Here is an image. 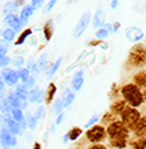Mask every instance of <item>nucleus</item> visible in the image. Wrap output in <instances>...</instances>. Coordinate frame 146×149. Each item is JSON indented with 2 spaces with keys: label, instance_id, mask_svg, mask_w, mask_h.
Here are the masks:
<instances>
[{
  "label": "nucleus",
  "instance_id": "nucleus-1",
  "mask_svg": "<svg viewBox=\"0 0 146 149\" xmlns=\"http://www.w3.org/2000/svg\"><path fill=\"white\" fill-rule=\"evenodd\" d=\"M119 94L122 96L123 100H126V103L130 107L138 109V107L145 104V98H143V92L142 90L137 87L133 83H127L119 90Z\"/></svg>",
  "mask_w": 146,
  "mask_h": 149
},
{
  "label": "nucleus",
  "instance_id": "nucleus-2",
  "mask_svg": "<svg viewBox=\"0 0 146 149\" xmlns=\"http://www.w3.org/2000/svg\"><path fill=\"white\" fill-rule=\"evenodd\" d=\"M126 68L131 69H143L146 68V45L143 43H135L127 53Z\"/></svg>",
  "mask_w": 146,
  "mask_h": 149
},
{
  "label": "nucleus",
  "instance_id": "nucleus-3",
  "mask_svg": "<svg viewBox=\"0 0 146 149\" xmlns=\"http://www.w3.org/2000/svg\"><path fill=\"white\" fill-rule=\"evenodd\" d=\"M131 132L123 125L120 119L107 126V140H127L130 141Z\"/></svg>",
  "mask_w": 146,
  "mask_h": 149
},
{
  "label": "nucleus",
  "instance_id": "nucleus-4",
  "mask_svg": "<svg viewBox=\"0 0 146 149\" xmlns=\"http://www.w3.org/2000/svg\"><path fill=\"white\" fill-rule=\"evenodd\" d=\"M85 140L89 144H103V141L107 140V127L100 123L92 126L85 132Z\"/></svg>",
  "mask_w": 146,
  "mask_h": 149
},
{
  "label": "nucleus",
  "instance_id": "nucleus-5",
  "mask_svg": "<svg viewBox=\"0 0 146 149\" xmlns=\"http://www.w3.org/2000/svg\"><path fill=\"white\" fill-rule=\"evenodd\" d=\"M143 114L138 110V109H134V107H127L125 113L120 115V121L123 122V125L126 126L129 130L133 129V126L139 121V118L142 117Z\"/></svg>",
  "mask_w": 146,
  "mask_h": 149
},
{
  "label": "nucleus",
  "instance_id": "nucleus-6",
  "mask_svg": "<svg viewBox=\"0 0 146 149\" xmlns=\"http://www.w3.org/2000/svg\"><path fill=\"white\" fill-rule=\"evenodd\" d=\"M91 18H92V15H91V12L89 11H85L83 15H81L80 20L77 22V24L75 26V29H73V38L75 39L80 38V37L85 33L87 27L89 26V23H91Z\"/></svg>",
  "mask_w": 146,
  "mask_h": 149
},
{
  "label": "nucleus",
  "instance_id": "nucleus-7",
  "mask_svg": "<svg viewBox=\"0 0 146 149\" xmlns=\"http://www.w3.org/2000/svg\"><path fill=\"white\" fill-rule=\"evenodd\" d=\"M0 141H1L3 149L16 148V146H18V140H16V137L12 136L11 132H10L8 127H6V126H1V130H0Z\"/></svg>",
  "mask_w": 146,
  "mask_h": 149
},
{
  "label": "nucleus",
  "instance_id": "nucleus-8",
  "mask_svg": "<svg viewBox=\"0 0 146 149\" xmlns=\"http://www.w3.org/2000/svg\"><path fill=\"white\" fill-rule=\"evenodd\" d=\"M1 80L6 83V86L8 87H16L19 84V74L18 71H14V69H10V68H4L1 69Z\"/></svg>",
  "mask_w": 146,
  "mask_h": 149
},
{
  "label": "nucleus",
  "instance_id": "nucleus-9",
  "mask_svg": "<svg viewBox=\"0 0 146 149\" xmlns=\"http://www.w3.org/2000/svg\"><path fill=\"white\" fill-rule=\"evenodd\" d=\"M125 36H126L127 41L131 43H141V41L143 39L145 34L139 27H135V26H131V27H127L125 30Z\"/></svg>",
  "mask_w": 146,
  "mask_h": 149
},
{
  "label": "nucleus",
  "instance_id": "nucleus-10",
  "mask_svg": "<svg viewBox=\"0 0 146 149\" xmlns=\"http://www.w3.org/2000/svg\"><path fill=\"white\" fill-rule=\"evenodd\" d=\"M133 137H146V115H142L139 121L130 130Z\"/></svg>",
  "mask_w": 146,
  "mask_h": 149
},
{
  "label": "nucleus",
  "instance_id": "nucleus-11",
  "mask_svg": "<svg viewBox=\"0 0 146 149\" xmlns=\"http://www.w3.org/2000/svg\"><path fill=\"white\" fill-rule=\"evenodd\" d=\"M127 107H129V104L126 103V100H123L122 98H119V99H115L114 102L111 103L110 111L114 114V115H116L118 118H120V115L125 113V110H126Z\"/></svg>",
  "mask_w": 146,
  "mask_h": 149
},
{
  "label": "nucleus",
  "instance_id": "nucleus-12",
  "mask_svg": "<svg viewBox=\"0 0 146 149\" xmlns=\"http://www.w3.org/2000/svg\"><path fill=\"white\" fill-rule=\"evenodd\" d=\"M106 15H104V10H103L102 7H99L98 10H96L95 15L92 16V26H93V29H104V26H106Z\"/></svg>",
  "mask_w": 146,
  "mask_h": 149
},
{
  "label": "nucleus",
  "instance_id": "nucleus-13",
  "mask_svg": "<svg viewBox=\"0 0 146 149\" xmlns=\"http://www.w3.org/2000/svg\"><path fill=\"white\" fill-rule=\"evenodd\" d=\"M45 96H46V94H44V91L37 86V87H34V88L30 91V95H28V102L41 104V103L45 100Z\"/></svg>",
  "mask_w": 146,
  "mask_h": 149
},
{
  "label": "nucleus",
  "instance_id": "nucleus-14",
  "mask_svg": "<svg viewBox=\"0 0 146 149\" xmlns=\"http://www.w3.org/2000/svg\"><path fill=\"white\" fill-rule=\"evenodd\" d=\"M133 84H135L137 87H139L141 90H145L146 88V71L145 69H139L133 74Z\"/></svg>",
  "mask_w": 146,
  "mask_h": 149
},
{
  "label": "nucleus",
  "instance_id": "nucleus-15",
  "mask_svg": "<svg viewBox=\"0 0 146 149\" xmlns=\"http://www.w3.org/2000/svg\"><path fill=\"white\" fill-rule=\"evenodd\" d=\"M6 125H7L8 130L11 132L12 136H15V137L16 136H23V130L20 129L19 122L14 121V118L12 117H10V118L6 117Z\"/></svg>",
  "mask_w": 146,
  "mask_h": 149
},
{
  "label": "nucleus",
  "instance_id": "nucleus-16",
  "mask_svg": "<svg viewBox=\"0 0 146 149\" xmlns=\"http://www.w3.org/2000/svg\"><path fill=\"white\" fill-rule=\"evenodd\" d=\"M42 31H44L45 41L49 42V41L51 39V37H53V34H54V22H53V19H48L46 22H45Z\"/></svg>",
  "mask_w": 146,
  "mask_h": 149
},
{
  "label": "nucleus",
  "instance_id": "nucleus-17",
  "mask_svg": "<svg viewBox=\"0 0 146 149\" xmlns=\"http://www.w3.org/2000/svg\"><path fill=\"white\" fill-rule=\"evenodd\" d=\"M34 8L30 6V4H26L22 10H20V15H19V18L22 19V22H23V24L24 26H27L28 24V18H31L33 16V14H34Z\"/></svg>",
  "mask_w": 146,
  "mask_h": 149
},
{
  "label": "nucleus",
  "instance_id": "nucleus-18",
  "mask_svg": "<svg viewBox=\"0 0 146 149\" xmlns=\"http://www.w3.org/2000/svg\"><path fill=\"white\" fill-rule=\"evenodd\" d=\"M129 146L131 149H146V137H133L131 136Z\"/></svg>",
  "mask_w": 146,
  "mask_h": 149
},
{
  "label": "nucleus",
  "instance_id": "nucleus-19",
  "mask_svg": "<svg viewBox=\"0 0 146 149\" xmlns=\"http://www.w3.org/2000/svg\"><path fill=\"white\" fill-rule=\"evenodd\" d=\"M64 61V57H58V58L55 60L54 63L50 65V68H49V71L46 72V79L48 80H51V77L54 76L55 73H57V71L60 69V67H61V64H62Z\"/></svg>",
  "mask_w": 146,
  "mask_h": 149
},
{
  "label": "nucleus",
  "instance_id": "nucleus-20",
  "mask_svg": "<svg viewBox=\"0 0 146 149\" xmlns=\"http://www.w3.org/2000/svg\"><path fill=\"white\" fill-rule=\"evenodd\" d=\"M16 33L12 30V29H4L3 31H1V39H3V42L6 41L7 43H11V42H15L16 41Z\"/></svg>",
  "mask_w": 146,
  "mask_h": 149
},
{
  "label": "nucleus",
  "instance_id": "nucleus-21",
  "mask_svg": "<svg viewBox=\"0 0 146 149\" xmlns=\"http://www.w3.org/2000/svg\"><path fill=\"white\" fill-rule=\"evenodd\" d=\"M31 36H33V30L30 27H26L23 31L20 33V36L16 38V41L14 42V45H15V46H20V45H23L24 41L27 39V37H31Z\"/></svg>",
  "mask_w": 146,
  "mask_h": 149
},
{
  "label": "nucleus",
  "instance_id": "nucleus-22",
  "mask_svg": "<svg viewBox=\"0 0 146 149\" xmlns=\"http://www.w3.org/2000/svg\"><path fill=\"white\" fill-rule=\"evenodd\" d=\"M55 92H57V86H55L54 83H49L48 90H46V96H45V103L50 104L53 102V98H54Z\"/></svg>",
  "mask_w": 146,
  "mask_h": 149
},
{
  "label": "nucleus",
  "instance_id": "nucleus-23",
  "mask_svg": "<svg viewBox=\"0 0 146 149\" xmlns=\"http://www.w3.org/2000/svg\"><path fill=\"white\" fill-rule=\"evenodd\" d=\"M64 111V102L61 98H57L54 99V102H53V109H51V113L54 117H58L60 114Z\"/></svg>",
  "mask_w": 146,
  "mask_h": 149
},
{
  "label": "nucleus",
  "instance_id": "nucleus-24",
  "mask_svg": "<svg viewBox=\"0 0 146 149\" xmlns=\"http://www.w3.org/2000/svg\"><path fill=\"white\" fill-rule=\"evenodd\" d=\"M118 119H120V118H118L116 115H114V114L111 113V111H108V113H106L102 117V119H100V125L108 126L110 123H112V122H115V121H118Z\"/></svg>",
  "mask_w": 146,
  "mask_h": 149
},
{
  "label": "nucleus",
  "instance_id": "nucleus-25",
  "mask_svg": "<svg viewBox=\"0 0 146 149\" xmlns=\"http://www.w3.org/2000/svg\"><path fill=\"white\" fill-rule=\"evenodd\" d=\"M68 134H69V141H77L80 137H81V134H83V129L81 127H79V126H75V127H72L69 132H68Z\"/></svg>",
  "mask_w": 146,
  "mask_h": 149
},
{
  "label": "nucleus",
  "instance_id": "nucleus-26",
  "mask_svg": "<svg viewBox=\"0 0 146 149\" xmlns=\"http://www.w3.org/2000/svg\"><path fill=\"white\" fill-rule=\"evenodd\" d=\"M18 74H19V79H20V83H22V84H26V83L28 81V79L31 77V72H30V69H27V68H20V69H18Z\"/></svg>",
  "mask_w": 146,
  "mask_h": 149
},
{
  "label": "nucleus",
  "instance_id": "nucleus-27",
  "mask_svg": "<svg viewBox=\"0 0 146 149\" xmlns=\"http://www.w3.org/2000/svg\"><path fill=\"white\" fill-rule=\"evenodd\" d=\"M24 118H26V121H27V125H28V129L30 130H34L37 127V118L33 115L31 113H26L24 114Z\"/></svg>",
  "mask_w": 146,
  "mask_h": 149
},
{
  "label": "nucleus",
  "instance_id": "nucleus-28",
  "mask_svg": "<svg viewBox=\"0 0 146 149\" xmlns=\"http://www.w3.org/2000/svg\"><path fill=\"white\" fill-rule=\"evenodd\" d=\"M7 100H8V103L12 106V109H20V100L16 98V95L14 94V92H11V94L8 95Z\"/></svg>",
  "mask_w": 146,
  "mask_h": 149
},
{
  "label": "nucleus",
  "instance_id": "nucleus-29",
  "mask_svg": "<svg viewBox=\"0 0 146 149\" xmlns=\"http://www.w3.org/2000/svg\"><path fill=\"white\" fill-rule=\"evenodd\" d=\"M11 117L14 118V121L16 122H22L24 119V114H23V110H20V109H14L11 113Z\"/></svg>",
  "mask_w": 146,
  "mask_h": 149
},
{
  "label": "nucleus",
  "instance_id": "nucleus-30",
  "mask_svg": "<svg viewBox=\"0 0 146 149\" xmlns=\"http://www.w3.org/2000/svg\"><path fill=\"white\" fill-rule=\"evenodd\" d=\"M26 64V61H24V58L22 57V56H15L14 58H12V65L16 68V69H20V68H24L23 65Z\"/></svg>",
  "mask_w": 146,
  "mask_h": 149
},
{
  "label": "nucleus",
  "instance_id": "nucleus-31",
  "mask_svg": "<svg viewBox=\"0 0 146 149\" xmlns=\"http://www.w3.org/2000/svg\"><path fill=\"white\" fill-rule=\"evenodd\" d=\"M108 36H110V33L107 31L106 29H99V30H96V33H95V39L103 41V39H106Z\"/></svg>",
  "mask_w": 146,
  "mask_h": 149
},
{
  "label": "nucleus",
  "instance_id": "nucleus-32",
  "mask_svg": "<svg viewBox=\"0 0 146 149\" xmlns=\"http://www.w3.org/2000/svg\"><path fill=\"white\" fill-rule=\"evenodd\" d=\"M71 84H72V90L75 91V92L76 91H80L81 87H83V84H84V77L77 79V80H72Z\"/></svg>",
  "mask_w": 146,
  "mask_h": 149
},
{
  "label": "nucleus",
  "instance_id": "nucleus-33",
  "mask_svg": "<svg viewBox=\"0 0 146 149\" xmlns=\"http://www.w3.org/2000/svg\"><path fill=\"white\" fill-rule=\"evenodd\" d=\"M10 64H12V58H10L8 56H0V67H1V69L10 67Z\"/></svg>",
  "mask_w": 146,
  "mask_h": 149
},
{
  "label": "nucleus",
  "instance_id": "nucleus-34",
  "mask_svg": "<svg viewBox=\"0 0 146 149\" xmlns=\"http://www.w3.org/2000/svg\"><path fill=\"white\" fill-rule=\"evenodd\" d=\"M100 119H102V117H99V115H92V117L89 118V121L85 123V127H87V129H91L92 126H95Z\"/></svg>",
  "mask_w": 146,
  "mask_h": 149
},
{
  "label": "nucleus",
  "instance_id": "nucleus-35",
  "mask_svg": "<svg viewBox=\"0 0 146 149\" xmlns=\"http://www.w3.org/2000/svg\"><path fill=\"white\" fill-rule=\"evenodd\" d=\"M75 99H76V94H75V92H72V94L69 95V96H68L65 100H64V109H68V107L71 106L72 103L75 102Z\"/></svg>",
  "mask_w": 146,
  "mask_h": 149
},
{
  "label": "nucleus",
  "instance_id": "nucleus-36",
  "mask_svg": "<svg viewBox=\"0 0 146 149\" xmlns=\"http://www.w3.org/2000/svg\"><path fill=\"white\" fill-rule=\"evenodd\" d=\"M92 53H93V49H91V50H83V52H81V54L79 56V58H77V61H76V63H77V64H80V63H81V61H83L84 58H87L88 56H89V54H92Z\"/></svg>",
  "mask_w": 146,
  "mask_h": 149
},
{
  "label": "nucleus",
  "instance_id": "nucleus-37",
  "mask_svg": "<svg viewBox=\"0 0 146 149\" xmlns=\"http://www.w3.org/2000/svg\"><path fill=\"white\" fill-rule=\"evenodd\" d=\"M45 115V107L44 106H39L38 109L35 110V114H34V117L37 118V121H39L41 118Z\"/></svg>",
  "mask_w": 146,
  "mask_h": 149
},
{
  "label": "nucleus",
  "instance_id": "nucleus-38",
  "mask_svg": "<svg viewBox=\"0 0 146 149\" xmlns=\"http://www.w3.org/2000/svg\"><path fill=\"white\" fill-rule=\"evenodd\" d=\"M30 6H31L34 10H39V8L44 7V1H42V0H31V1H30Z\"/></svg>",
  "mask_w": 146,
  "mask_h": 149
},
{
  "label": "nucleus",
  "instance_id": "nucleus-39",
  "mask_svg": "<svg viewBox=\"0 0 146 149\" xmlns=\"http://www.w3.org/2000/svg\"><path fill=\"white\" fill-rule=\"evenodd\" d=\"M8 46H10V43H3V41H1V45H0V56H7Z\"/></svg>",
  "mask_w": 146,
  "mask_h": 149
},
{
  "label": "nucleus",
  "instance_id": "nucleus-40",
  "mask_svg": "<svg viewBox=\"0 0 146 149\" xmlns=\"http://www.w3.org/2000/svg\"><path fill=\"white\" fill-rule=\"evenodd\" d=\"M87 149H110V148L107 145H104V144H91Z\"/></svg>",
  "mask_w": 146,
  "mask_h": 149
},
{
  "label": "nucleus",
  "instance_id": "nucleus-41",
  "mask_svg": "<svg viewBox=\"0 0 146 149\" xmlns=\"http://www.w3.org/2000/svg\"><path fill=\"white\" fill-rule=\"evenodd\" d=\"M84 69H79L77 72H75V74L72 76V80H77V79H81V77H84Z\"/></svg>",
  "mask_w": 146,
  "mask_h": 149
},
{
  "label": "nucleus",
  "instance_id": "nucleus-42",
  "mask_svg": "<svg viewBox=\"0 0 146 149\" xmlns=\"http://www.w3.org/2000/svg\"><path fill=\"white\" fill-rule=\"evenodd\" d=\"M26 84H27V87L30 88V91H31L34 87H37L35 86V76H33V74H31V77L28 79V81L26 83Z\"/></svg>",
  "mask_w": 146,
  "mask_h": 149
},
{
  "label": "nucleus",
  "instance_id": "nucleus-43",
  "mask_svg": "<svg viewBox=\"0 0 146 149\" xmlns=\"http://www.w3.org/2000/svg\"><path fill=\"white\" fill-rule=\"evenodd\" d=\"M55 4H57V1H55V0H50V1H48V3H46V8H45V12H50L51 8L54 7Z\"/></svg>",
  "mask_w": 146,
  "mask_h": 149
},
{
  "label": "nucleus",
  "instance_id": "nucleus-44",
  "mask_svg": "<svg viewBox=\"0 0 146 149\" xmlns=\"http://www.w3.org/2000/svg\"><path fill=\"white\" fill-rule=\"evenodd\" d=\"M71 94H72V90H71V88H65V90H64V92H62V96H61L62 102H64V100H65V99H66Z\"/></svg>",
  "mask_w": 146,
  "mask_h": 149
},
{
  "label": "nucleus",
  "instance_id": "nucleus-45",
  "mask_svg": "<svg viewBox=\"0 0 146 149\" xmlns=\"http://www.w3.org/2000/svg\"><path fill=\"white\" fill-rule=\"evenodd\" d=\"M64 118H65V115H64V113H61L58 117L55 118V122H54V123H55V125H61V122L64 121Z\"/></svg>",
  "mask_w": 146,
  "mask_h": 149
},
{
  "label": "nucleus",
  "instance_id": "nucleus-46",
  "mask_svg": "<svg viewBox=\"0 0 146 149\" xmlns=\"http://www.w3.org/2000/svg\"><path fill=\"white\" fill-rule=\"evenodd\" d=\"M100 43H102V41L93 39V41H91V42H88V46H100Z\"/></svg>",
  "mask_w": 146,
  "mask_h": 149
},
{
  "label": "nucleus",
  "instance_id": "nucleus-47",
  "mask_svg": "<svg viewBox=\"0 0 146 149\" xmlns=\"http://www.w3.org/2000/svg\"><path fill=\"white\" fill-rule=\"evenodd\" d=\"M104 29H106V30H107L108 33H110V34H112V33H114V24L107 23L106 26H104Z\"/></svg>",
  "mask_w": 146,
  "mask_h": 149
},
{
  "label": "nucleus",
  "instance_id": "nucleus-48",
  "mask_svg": "<svg viewBox=\"0 0 146 149\" xmlns=\"http://www.w3.org/2000/svg\"><path fill=\"white\" fill-rule=\"evenodd\" d=\"M19 125H20V129L23 130V132H24V130H26V129H27V127H28V125H27V121H26V118H24L23 121L20 122Z\"/></svg>",
  "mask_w": 146,
  "mask_h": 149
},
{
  "label": "nucleus",
  "instance_id": "nucleus-49",
  "mask_svg": "<svg viewBox=\"0 0 146 149\" xmlns=\"http://www.w3.org/2000/svg\"><path fill=\"white\" fill-rule=\"evenodd\" d=\"M118 6H119V1H116V0H112L110 3V8L111 10H115V8H118Z\"/></svg>",
  "mask_w": 146,
  "mask_h": 149
},
{
  "label": "nucleus",
  "instance_id": "nucleus-50",
  "mask_svg": "<svg viewBox=\"0 0 146 149\" xmlns=\"http://www.w3.org/2000/svg\"><path fill=\"white\" fill-rule=\"evenodd\" d=\"M4 90H6V83L0 79V92H1V96H3V94H4Z\"/></svg>",
  "mask_w": 146,
  "mask_h": 149
},
{
  "label": "nucleus",
  "instance_id": "nucleus-51",
  "mask_svg": "<svg viewBox=\"0 0 146 149\" xmlns=\"http://www.w3.org/2000/svg\"><path fill=\"white\" fill-rule=\"evenodd\" d=\"M28 107V102H20V110H26Z\"/></svg>",
  "mask_w": 146,
  "mask_h": 149
},
{
  "label": "nucleus",
  "instance_id": "nucleus-52",
  "mask_svg": "<svg viewBox=\"0 0 146 149\" xmlns=\"http://www.w3.org/2000/svg\"><path fill=\"white\" fill-rule=\"evenodd\" d=\"M119 29H120V23H119V22H115L114 23V33H116Z\"/></svg>",
  "mask_w": 146,
  "mask_h": 149
},
{
  "label": "nucleus",
  "instance_id": "nucleus-53",
  "mask_svg": "<svg viewBox=\"0 0 146 149\" xmlns=\"http://www.w3.org/2000/svg\"><path fill=\"white\" fill-rule=\"evenodd\" d=\"M100 47H102L103 50H108V43L102 42V43H100Z\"/></svg>",
  "mask_w": 146,
  "mask_h": 149
},
{
  "label": "nucleus",
  "instance_id": "nucleus-54",
  "mask_svg": "<svg viewBox=\"0 0 146 149\" xmlns=\"http://www.w3.org/2000/svg\"><path fill=\"white\" fill-rule=\"evenodd\" d=\"M33 149H42L41 142H34V146H33Z\"/></svg>",
  "mask_w": 146,
  "mask_h": 149
},
{
  "label": "nucleus",
  "instance_id": "nucleus-55",
  "mask_svg": "<svg viewBox=\"0 0 146 149\" xmlns=\"http://www.w3.org/2000/svg\"><path fill=\"white\" fill-rule=\"evenodd\" d=\"M68 141H69V134H65V136H64V138H62V142H64V144H66V142Z\"/></svg>",
  "mask_w": 146,
  "mask_h": 149
},
{
  "label": "nucleus",
  "instance_id": "nucleus-56",
  "mask_svg": "<svg viewBox=\"0 0 146 149\" xmlns=\"http://www.w3.org/2000/svg\"><path fill=\"white\" fill-rule=\"evenodd\" d=\"M50 130H51V132H53V133H54V132H55V123H51V126H50Z\"/></svg>",
  "mask_w": 146,
  "mask_h": 149
},
{
  "label": "nucleus",
  "instance_id": "nucleus-57",
  "mask_svg": "<svg viewBox=\"0 0 146 149\" xmlns=\"http://www.w3.org/2000/svg\"><path fill=\"white\" fill-rule=\"evenodd\" d=\"M31 45H37V39L33 37V39H31Z\"/></svg>",
  "mask_w": 146,
  "mask_h": 149
},
{
  "label": "nucleus",
  "instance_id": "nucleus-58",
  "mask_svg": "<svg viewBox=\"0 0 146 149\" xmlns=\"http://www.w3.org/2000/svg\"><path fill=\"white\" fill-rule=\"evenodd\" d=\"M142 92H143V98H145V102H146V88L142 90Z\"/></svg>",
  "mask_w": 146,
  "mask_h": 149
},
{
  "label": "nucleus",
  "instance_id": "nucleus-59",
  "mask_svg": "<svg viewBox=\"0 0 146 149\" xmlns=\"http://www.w3.org/2000/svg\"><path fill=\"white\" fill-rule=\"evenodd\" d=\"M145 10H146V3H145Z\"/></svg>",
  "mask_w": 146,
  "mask_h": 149
},
{
  "label": "nucleus",
  "instance_id": "nucleus-60",
  "mask_svg": "<svg viewBox=\"0 0 146 149\" xmlns=\"http://www.w3.org/2000/svg\"><path fill=\"white\" fill-rule=\"evenodd\" d=\"M145 71H146V68H145Z\"/></svg>",
  "mask_w": 146,
  "mask_h": 149
}]
</instances>
